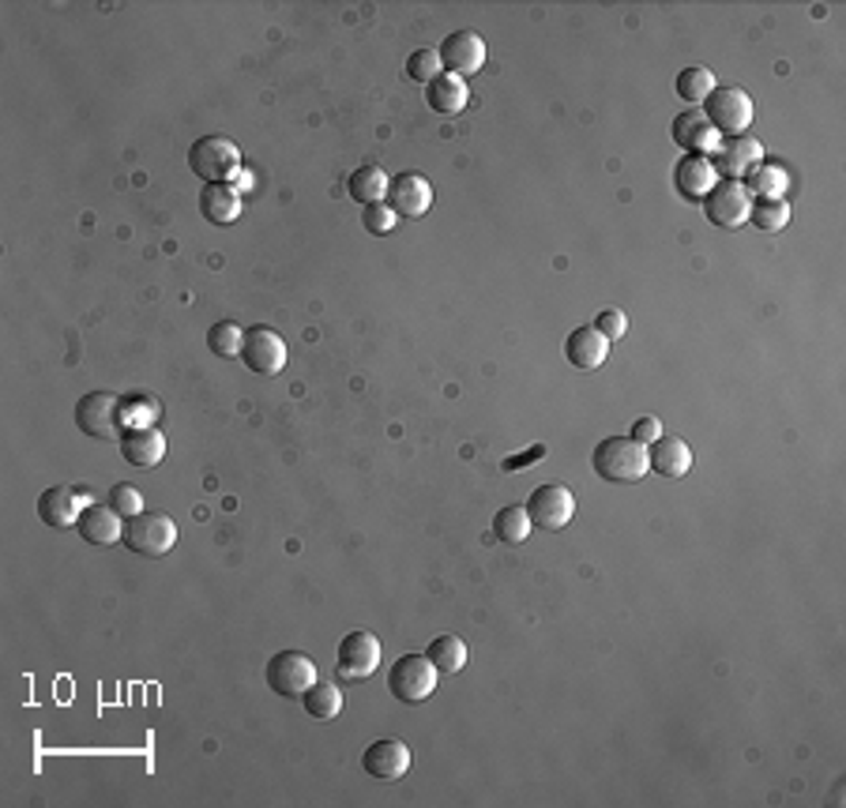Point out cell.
I'll use <instances>...</instances> for the list:
<instances>
[{
    "mask_svg": "<svg viewBox=\"0 0 846 808\" xmlns=\"http://www.w3.org/2000/svg\"><path fill=\"white\" fill-rule=\"evenodd\" d=\"M673 139L689 150V155H708V150L719 147V133L700 109H684V114L673 120Z\"/></svg>",
    "mask_w": 846,
    "mask_h": 808,
    "instance_id": "obj_21",
    "label": "cell"
},
{
    "mask_svg": "<svg viewBox=\"0 0 846 808\" xmlns=\"http://www.w3.org/2000/svg\"><path fill=\"white\" fill-rule=\"evenodd\" d=\"M711 90H714V76H711V68L697 65V68H684V72L678 76V95L684 98V103H692V106L708 103Z\"/></svg>",
    "mask_w": 846,
    "mask_h": 808,
    "instance_id": "obj_31",
    "label": "cell"
},
{
    "mask_svg": "<svg viewBox=\"0 0 846 808\" xmlns=\"http://www.w3.org/2000/svg\"><path fill=\"white\" fill-rule=\"evenodd\" d=\"M361 226H366L369 234L385 237V234H391V230L399 226V215L388 204H369L366 211H361Z\"/></svg>",
    "mask_w": 846,
    "mask_h": 808,
    "instance_id": "obj_34",
    "label": "cell"
},
{
    "mask_svg": "<svg viewBox=\"0 0 846 808\" xmlns=\"http://www.w3.org/2000/svg\"><path fill=\"white\" fill-rule=\"evenodd\" d=\"M241 358H245V366L256 372V377H275V372L286 369V342H282V335L275 328H249L245 331V342H241Z\"/></svg>",
    "mask_w": 846,
    "mask_h": 808,
    "instance_id": "obj_10",
    "label": "cell"
},
{
    "mask_svg": "<svg viewBox=\"0 0 846 808\" xmlns=\"http://www.w3.org/2000/svg\"><path fill=\"white\" fill-rule=\"evenodd\" d=\"M361 767H366V775H372V779H385V782L402 779V775L410 771L407 741H399V737H380V741H372L369 749L361 752Z\"/></svg>",
    "mask_w": 846,
    "mask_h": 808,
    "instance_id": "obj_13",
    "label": "cell"
},
{
    "mask_svg": "<svg viewBox=\"0 0 846 808\" xmlns=\"http://www.w3.org/2000/svg\"><path fill=\"white\" fill-rule=\"evenodd\" d=\"M757 162H764V147L757 136H727L719 147H714V174H727V181H741L745 174H749Z\"/></svg>",
    "mask_w": 846,
    "mask_h": 808,
    "instance_id": "obj_14",
    "label": "cell"
},
{
    "mask_svg": "<svg viewBox=\"0 0 846 808\" xmlns=\"http://www.w3.org/2000/svg\"><path fill=\"white\" fill-rule=\"evenodd\" d=\"M486 38L475 35V30H456V35L445 38V46H440V65L448 68V76H475L486 68Z\"/></svg>",
    "mask_w": 846,
    "mask_h": 808,
    "instance_id": "obj_12",
    "label": "cell"
},
{
    "mask_svg": "<svg viewBox=\"0 0 846 808\" xmlns=\"http://www.w3.org/2000/svg\"><path fill=\"white\" fill-rule=\"evenodd\" d=\"M76 530L84 534L90 545H114L125 538V523L109 504H87L76 519Z\"/></svg>",
    "mask_w": 846,
    "mask_h": 808,
    "instance_id": "obj_18",
    "label": "cell"
},
{
    "mask_svg": "<svg viewBox=\"0 0 846 808\" xmlns=\"http://www.w3.org/2000/svg\"><path fill=\"white\" fill-rule=\"evenodd\" d=\"M749 222L764 234H779L782 226L790 222V204L787 199H752Z\"/></svg>",
    "mask_w": 846,
    "mask_h": 808,
    "instance_id": "obj_30",
    "label": "cell"
},
{
    "mask_svg": "<svg viewBox=\"0 0 846 808\" xmlns=\"http://www.w3.org/2000/svg\"><path fill=\"white\" fill-rule=\"evenodd\" d=\"M749 211H752V196L741 181H719V185L703 196V215H708L711 226L738 230L749 222Z\"/></svg>",
    "mask_w": 846,
    "mask_h": 808,
    "instance_id": "obj_8",
    "label": "cell"
},
{
    "mask_svg": "<svg viewBox=\"0 0 846 808\" xmlns=\"http://www.w3.org/2000/svg\"><path fill=\"white\" fill-rule=\"evenodd\" d=\"M380 665V640L372 632H350L336 651V673L342 681H369Z\"/></svg>",
    "mask_w": 846,
    "mask_h": 808,
    "instance_id": "obj_9",
    "label": "cell"
},
{
    "mask_svg": "<svg viewBox=\"0 0 846 808\" xmlns=\"http://www.w3.org/2000/svg\"><path fill=\"white\" fill-rule=\"evenodd\" d=\"M538 459H546V444H535V448H527L523 456H508L505 463H500V467H505V470H527L531 463H538Z\"/></svg>",
    "mask_w": 846,
    "mask_h": 808,
    "instance_id": "obj_38",
    "label": "cell"
},
{
    "mask_svg": "<svg viewBox=\"0 0 846 808\" xmlns=\"http://www.w3.org/2000/svg\"><path fill=\"white\" fill-rule=\"evenodd\" d=\"M745 188H749V196H760V199H782L787 196V166H779V162H757V166L745 174L741 181Z\"/></svg>",
    "mask_w": 846,
    "mask_h": 808,
    "instance_id": "obj_25",
    "label": "cell"
},
{
    "mask_svg": "<svg viewBox=\"0 0 846 808\" xmlns=\"http://www.w3.org/2000/svg\"><path fill=\"white\" fill-rule=\"evenodd\" d=\"M594 331H602L610 342H618L624 331H629V320H624V312L621 309H602L599 317H594V323H591Z\"/></svg>",
    "mask_w": 846,
    "mask_h": 808,
    "instance_id": "obj_36",
    "label": "cell"
},
{
    "mask_svg": "<svg viewBox=\"0 0 846 808\" xmlns=\"http://www.w3.org/2000/svg\"><path fill=\"white\" fill-rule=\"evenodd\" d=\"M388 207L399 218H421L432 207V185L421 174H399L388 185Z\"/></svg>",
    "mask_w": 846,
    "mask_h": 808,
    "instance_id": "obj_15",
    "label": "cell"
},
{
    "mask_svg": "<svg viewBox=\"0 0 846 808\" xmlns=\"http://www.w3.org/2000/svg\"><path fill=\"white\" fill-rule=\"evenodd\" d=\"M752 114H757V106L741 87H714L708 95V109H703V117L711 120L719 136H745L752 125Z\"/></svg>",
    "mask_w": 846,
    "mask_h": 808,
    "instance_id": "obj_6",
    "label": "cell"
},
{
    "mask_svg": "<svg viewBox=\"0 0 846 808\" xmlns=\"http://www.w3.org/2000/svg\"><path fill=\"white\" fill-rule=\"evenodd\" d=\"M564 358H568L576 369L591 372V369L606 366V358H610V339L602 335V331H594V328H576L568 339H564Z\"/></svg>",
    "mask_w": 846,
    "mask_h": 808,
    "instance_id": "obj_19",
    "label": "cell"
},
{
    "mask_svg": "<svg viewBox=\"0 0 846 808\" xmlns=\"http://www.w3.org/2000/svg\"><path fill=\"white\" fill-rule=\"evenodd\" d=\"M440 49H415V53L407 57V79H415V84H432V79L440 76Z\"/></svg>",
    "mask_w": 846,
    "mask_h": 808,
    "instance_id": "obj_33",
    "label": "cell"
},
{
    "mask_svg": "<svg viewBox=\"0 0 846 808\" xmlns=\"http://www.w3.org/2000/svg\"><path fill=\"white\" fill-rule=\"evenodd\" d=\"M188 166L207 185H230V177L241 169V150L226 136H200L188 150Z\"/></svg>",
    "mask_w": 846,
    "mask_h": 808,
    "instance_id": "obj_4",
    "label": "cell"
},
{
    "mask_svg": "<svg viewBox=\"0 0 846 808\" xmlns=\"http://www.w3.org/2000/svg\"><path fill=\"white\" fill-rule=\"evenodd\" d=\"M312 684H317V665H312L309 654L279 651L275 659L268 662V689L282 695V700H301Z\"/></svg>",
    "mask_w": 846,
    "mask_h": 808,
    "instance_id": "obj_7",
    "label": "cell"
},
{
    "mask_svg": "<svg viewBox=\"0 0 846 808\" xmlns=\"http://www.w3.org/2000/svg\"><path fill=\"white\" fill-rule=\"evenodd\" d=\"M120 451H125L128 467L155 470L158 463L166 459V437L158 429H150V426L125 429V437H120Z\"/></svg>",
    "mask_w": 846,
    "mask_h": 808,
    "instance_id": "obj_16",
    "label": "cell"
},
{
    "mask_svg": "<svg viewBox=\"0 0 846 808\" xmlns=\"http://www.w3.org/2000/svg\"><path fill=\"white\" fill-rule=\"evenodd\" d=\"M527 515L542 530H564L576 519V497H572V489H564V485H542V489L531 493Z\"/></svg>",
    "mask_w": 846,
    "mask_h": 808,
    "instance_id": "obj_11",
    "label": "cell"
},
{
    "mask_svg": "<svg viewBox=\"0 0 846 808\" xmlns=\"http://www.w3.org/2000/svg\"><path fill=\"white\" fill-rule=\"evenodd\" d=\"M76 426L95 440H120L125 437V402L114 391H90L76 402Z\"/></svg>",
    "mask_w": 846,
    "mask_h": 808,
    "instance_id": "obj_2",
    "label": "cell"
},
{
    "mask_svg": "<svg viewBox=\"0 0 846 808\" xmlns=\"http://www.w3.org/2000/svg\"><path fill=\"white\" fill-rule=\"evenodd\" d=\"M470 103V90L459 76L440 72L432 84H426V106H432L437 114H463Z\"/></svg>",
    "mask_w": 846,
    "mask_h": 808,
    "instance_id": "obj_24",
    "label": "cell"
},
{
    "mask_svg": "<svg viewBox=\"0 0 846 808\" xmlns=\"http://www.w3.org/2000/svg\"><path fill=\"white\" fill-rule=\"evenodd\" d=\"M109 508H114L117 515H125V519H133V515L144 512V497H139L136 485H114V493H109Z\"/></svg>",
    "mask_w": 846,
    "mask_h": 808,
    "instance_id": "obj_35",
    "label": "cell"
},
{
    "mask_svg": "<svg viewBox=\"0 0 846 808\" xmlns=\"http://www.w3.org/2000/svg\"><path fill=\"white\" fill-rule=\"evenodd\" d=\"M648 463L662 478H684V474L692 470V448L681 437H667V432H662L659 440L648 444Z\"/></svg>",
    "mask_w": 846,
    "mask_h": 808,
    "instance_id": "obj_20",
    "label": "cell"
},
{
    "mask_svg": "<svg viewBox=\"0 0 846 808\" xmlns=\"http://www.w3.org/2000/svg\"><path fill=\"white\" fill-rule=\"evenodd\" d=\"M301 707H305V714H312V719L328 722L342 711V695L331 681H320L317 676V684L305 689V695H301Z\"/></svg>",
    "mask_w": 846,
    "mask_h": 808,
    "instance_id": "obj_29",
    "label": "cell"
},
{
    "mask_svg": "<svg viewBox=\"0 0 846 808\" xmlns=\"http://www.w3.org/2000/svg\"><path fill=\"white\" fill-rule=\"evenodd\" d=\"M426 654H429V662L437 665L440 676H456L463 665H467V643H463L459 635H437Z\"/></svg>",
    "mask_w": 846,
    "mask_h": 808,
    "instance_id": "obj_28",
    "label": "cell"
},
{
    "mask_svg": "<svg viewBox=\"0 0 846 808\" xmlns=\"http://www.w3.org/2000/svg\"><path fill=\"white\" fill-rule=\"evenodd\" d=\"M673 185H678L684 199L697 204V199H703L714 185H719V174H714L708 155H684L678 166H673Z\"/></svg>",
    "mask_w": 846,
    "mask_h": 808,
    "instance_id": "obj_17",
    "label": "cell"
},
{
    "mask_svg": "<svg viewBox=\"0 0 846 808\" xmlns=\"http://www.w3.org/2000/svg\"><path fill=\"white\" fill-rule=\"evenodd\" d=\"M531 530H535V523H531V515L523 504H508V508H500L497 515H493V534H497L505 545H523L531 538Z\"/></svg>",
    "mask_w": 846,
    "mask_h": 808,
    "instance_id": "obj_27",
    "label": "cell"
},
{
    "mask_svg": "<svg viewBox=\"0 0 846 808\" xmlns=\"http://www.w3.org/2000/svg\"><path fill=\"white\" fill-rule=\"evenodd\" d=\"M651 470L648 463V444L632 440V437H606L594 448V474L618 485L640 481L643 474Z\"/></svg>",
    "mask_w": 846,
    "mask_h": 808,
    "instance_id": "obj_1",
    "label": "cell"
},
{
    "mask_svg": "<svg viewBox=\"0 0 846 808\" xmlns=\"http://www.w3.org/2000/svg\"><path fill=\"white\" fill-rule=\"evenodd\" d=\"M241 192L234 185H207L200 192V215H204L211 226H230V222L241 218Z\"/></svg>",
    "mask_w": 846,
    "mask_h": 808,
    "instance_id": "obj_23",
    "label": "cell"
},
{
    "mask_svg": "<svg viewBox=\"0 0 846 808\" xmlns=\"http://www.w3.org/2000/svg\"><path fill=\"white\" fill-rule=\"evenodd\" d=\"M76 500H79L76 489H68V485H54V489H46L42 497H38V519H42L46 527H54V530L76 527V519H79Z\"/></svg>",
    "mask_w": 846,
    "mask_h": 808,
    "instance_id": "obj_22",
    "label": "cell"
},
{
    "mask_svg": "<svg viewBox=\"0 0 846 808\" xmlns=\"http://www.w3.org/2000/svg\"><path fill=\"white\" fill-rule=\"evenodd\" d=\"M388 185H391V177L385 174V169L377 166V162H366V166H358L354 174H350V181H347L350 196H354L361 207H369V204H385Z\"/></svg>",
    "mask_w": 846,
    "mask_h": 808,
    "instance_id": "obj_26",
    "label": "cell"
},
{
    "mask_svg": "<svg viewBox=\"0 0 846 808\" xmlns=\"http://www.w3.org/2000/svg\"><path fill=\"white\" fill-rule=\"evenodd\" d=\"M632 440H640V444H654L662 437V426H659V418H636L632 421V432H629Z\"/></svg>",
    "mask_w": 846,
    "mask_h": 808,
    "instance_id": "obj_37",
    "label": "cell"
},
{
    "mask_svg": "<svg viewBox=\"0 0 846 808\" xmlns=\"http://www.w3.org/2000/svg\"><path fill=\"white\" fill-rule=\"evenodd\" d=\"M125 545L136 557H166L177 545V523L163 512H139L125 519Z\"/></svg>",
    "mask_w": 846,
    "mask_h": 808,
    "instance_id": "obj_5",
    "label": "cell"
},
{
    "mask_svg": "<svg viewBox=\"0 0 846 808\" xmlns=\"http://www.w3.org/2000/svg\"><path fill=\"white\" fill-rule=\"evenodd\" d=\"M241 342H245V331L237 328V323H215V328L207 331V347L218 353V358H241Z\"/></svg>",
    "mask_w": 846,
    "mask_h": 808,
    "instance_id": "obj_32",
    "label": "cell"
},
{
    "mask_svg": "<svg viewBox=\"0 0 846 808\" xmlns=\"http://www.w3.org/2000/svg\"><path fill=\"white\" fill-rule=\"evenodd\" d=\"M437 681H440V673H437V665L429 662V654H402L388 673L391 695L407 707L426 703L429 695L437 692Z\"/></svg>",
    "mask_w": 846,
    "mask_h": 808,
    "instance_id": "obj_3",
    "label": "cell"
}]
</instances>
